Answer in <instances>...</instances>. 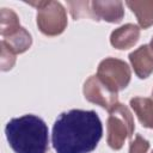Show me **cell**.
Returning <instances> with one entry per match:
<instances>
[{
	"label": "cell",
	"mask_w": 153,
	"mask_h": 153,
	"mask_svg": "<svg viewBox=\"0 0 153 153\" xmlns=\"http://www.w3.org/2000/svg\"><path fill=\"white\" fill-rule=\"evenodd\" d=\"M103 135L99 116L93 110L62 112L53 126L51 143L56 153H90Z\"/></svg>",
	"instance_id": "1"
},
{
	"label": "cell",
	"mask_w": 153,
	"mask_h": 153,
	"mask_svg": "<svg viewBox=\"0 0 153 153\" xmlns=\"http://www.w3.org/2000/svg\"><path fill=\"white\" fill-rule=\"evenodd\" d=\"M6 139L14 153H49L45 122L36 115L12 118L5 127Z\"/></svg>",
	"instance_id": "2"
},
{
	"label": "cell",
	"mask_w": 153,
	"mask_h": 153,
	"mask_svg": "<svg viewBox=\"0 0 153 153\" xmlns=\"http://www.w3.org/2000/svg\"><path fill=\"white\" fill-rule=\"evenodd\" d=\"M109 114L110 115L106 123V141L112 149L117 151L122 148L124 141L128 137L133 136L135 129L134 118L130 110L126 105L120 103H117Z\"/></svg>",
	"instance_id": "3"
},
{
	"label": "cell",
	"mask_w": 153,
	"mask_h": 153,
	"mask_svg": "<svg viewBox=\"0 0 153 153\" xmlns=\"http://www.w3.org/2000/svg\"><path fill=\"white\" fill-rule=\"evenodd\" d=\"M37 8V26L45 36H57L67 26V13L57 1H27Z\"/></svg>",
	"instance_id": "4"
},
{
	"label": "cell",
	"mask_w": 153,
	"mask_h": 153,
	"mask_svg": "<svg viewBox=\"0 0 153 153\" xmlns=\"http://www.w3.org/2000/svg\"><path fill=\"white\" fill-rule=\"evenodd\" d=\"M129 66L118 59L108 57L103 60L97 71V76L116 92L124 90L130 81Z\"/></svg>",
	"instance_id": "5"
},
{
	"label": "cell",
	"mask_w": 153,
	"mask_h": 153,
	"mask_svg": "<svg viewBox=\"0 0 153 153\" xmlns=\"http://www.w3.org/2000/svg\"><path fill=\"white\" fill-rule=\"evenodd\" d=\"M82 92L85 99L104 108L109 112L118 103L117 100L118 92H116L106 84H104L97 75H92L85 81Z\"/></svg>",
	"instance_id": "6"
},
{
	"label": "cell",
	"mask_w": 153,
	"mask_h": 153,
	"mask_svg": "<svg viewBox=\"0 0 153 153\" xmlns=\"http://www.w3.org/2000/svg\"><path fill=\"white\" fill-rule=\"evenodd\" d=\"M91 19L120 23L123 19L124 10L122 1H90Z\"/></svg>",
	"instance_id": "7"
},
{
	"label": "cell",
	"mask_w": 153,
	"mask_h": 153,
	"mask_svg": "<svg viewBox=\"0 0 153 153\" xmlns=\"http://www.w3.org/2000/svg\"><path fill=\"white\" fill-rule=\"evenodd\" d=\"M130 63L140 79H146L153 73V49L149 44L141 45L129 54Z\"/></svg>",
	"instance_id": "8"
},
{
	"label": "cell",
	"mask_w": 153,
	"mask_h": 153,
	"mask_svg": "<svg viewBox=\"0 0 153 153\" xmlns=\"http://www.w3.org/2000/svg\"><path fill=\"white\" fill-rule=\"evenodd\" d=\"M140 37V27L135 24H126L110 35V43L116 49H129L131 48Z\"/></svg>",
	"instance_id": "9"
},
{
	"label": "cell",
	"mask_w": 153,
	"mask_h": 153,
	"mask_svg": "<svg viewBox=\"0 0 153 153\" xmlns=\"http://www.w3.org/2000/svg\"><path fill=\"white\" fill-rule=\"evenodd\" d=\"M130 106L137 116L140 123L153 129V99L146 97H135L130 99Z\"/></svg>",
	"instance_id": "10"
},
{
	"label": "cell",
	"mask_w": 153,
	"mask_h": 153,
	"mask_svg": "<svg viewBox=\"0 0 153 153\" xmlns=\"http://www.w3.org/2000/svg\"><path fill=\"white\" fill-rule=\"evenodd\" d=\"M126 5L136 16L140 27L148 29L153 25V0L151 1H126Z\"/></svg>",
	"instance_id": "11"
},
{
	"label": "cell",
	"mask_w": 153,
	"mask_h": 153,
	"mask_svg": "<svg viewBox=\"0 0 153 153\" xmlns=\"http://www.w3.org/2000/svg\"><path fill=\"white\" fill-rule=\"evenodd\" d=\"M2 41L16 53V54H22L24 51H26L32 43V38L31 35L24 29V27H19L16 32H13L12 35L2 38Z\"/></svg>",
	"instance_id": "12"
},
{
	"label": "cell",
	"mask_w": 153,
	"mask_h": 153,
	"mask_svg": "<svg viewBox=\"0 0 153 153\" xmlns=\"http://www.w3.org/2000/svg\"><path fill=\"white\" fill-rule=\"evenodd\" d=\"M0 18V33L2 38L12 35L20 27L19 18L11 8H1Z\"/></svg>",
	"instance_id": "13"
},
{
	"label": "cell",
	"mask_w": 153,
	"mask_h": 153,
	"mask_svg": "<svg viewBox=\"0 0 153 153\" xmlns=\"http://www.w3.org/2000/svg\"><path fill=\"white\" fill-rule=\"evenodd\" d=\"M67 6L69 7L71 16L73 19H80V18H91L90 12V1H68Z\"/></svg>",
	"instance_id": "14"
},
{
	"label": "cell",
	"mask_w": 153,
	"mask_h": 153,
	"mask_svg": "<svg viewBox=\"0 0 153 153\" xmlns=\"http://www.w3.org/2000/svg\"><path fill=\"white\" fill-rule=\"evenodd\" d=\"M1 45V71H8L13 67L14 62H16V53L4 42L1 41L0 43Z\"/></svg>",
	"instance_id": "15"
},
{
	"label": "cell",
	"mask_w": 153,
	"mask_h": 153,
	"mask_svg": "<svg viewBox=\"0 0 153 153\" xmlns=\"http://www.w3.org/2000/svg\"><path fill=\"white\" fill-rule=\"evenodd\" d=\"M149 149V142L143 139L140 134H137L134 140L130 142L129 153H147Z\"/></svg>",
	"instance_id": "16"
},
{
	"label": "cell",
	"mask_w": 153,
	"mask_h": 153,
	"mask_svg": "<svg viewBox=\"0 0 153 153\" xmlns=\"http://www.w3.org/2000/svg\"><path fill=\"white\" fill-rule=\"evenodd\" d=\"M152 153H153V152H152Z\"/></svg>",
	"instance_id": "17"
}]
</instances>
